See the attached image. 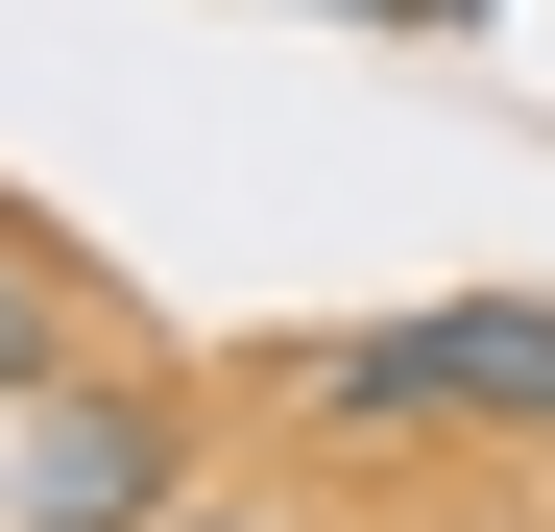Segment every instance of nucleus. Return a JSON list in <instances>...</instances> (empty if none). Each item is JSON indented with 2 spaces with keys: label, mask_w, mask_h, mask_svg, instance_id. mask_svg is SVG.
<instances>
[{
  "label": "nucleus",
  "mask_w": 555,
  "mask_h": 532,
  "mask_svg": "<svg viewBox=\"0 0 555 532\" xmlns=\"http://www.w3.org/2000/svg\"><path fill=\"white\" fill-rule=\"evenodd\" d=\"M291 388L314 435H555V291H459V315H338L291 339Z\"/></svg>",
  "instance_id": "1"
},
{
  "label": "nucleus",
  "mask_w": 555,
  "mask_h": 532,
  "mask_svg": "<svg viewBox=\"0 0 555 532\" xmlns=\"http://www.w3.org/2000/svg\"><path fill=\"white\" fill-rule=\"evenodd\" d=\"M194 508V388L169 364H73L0 411V532H169Z\"/></svg>",
  "instance_id": "2"
},
{
  "label": "nucleus",
  "mask_w": 555,
  "mask_h": 532,
  "mask_svg": "<svg viewBox=\"0 0 555 532\" xmlns=\"http://www.w3.org/2000/svg\"><path fill=\"white\" fill-rule=\"evenodd\" d=\"M73 364H98V339H73V242L0 194V411H25V388H73Z\"/></svg>",
  "instance_id": "3"
},
{
  "label": "nucleus",
  "mask_w": 555,
  "mask_h": 532,
  "mask_svg": "<svg viewBox=\"0 0 555 532\" xmlns=\"http://www.w3.org/2000/svg\"><path fill=\"white\" fill-rule=\"evenodd\" d=\"M314 25H435V0H314Z\"/></svg>",
  "instance_id": "4"
},
{
  "label": "nucleus",
  "mask_w": 555,
  "mask_h": 532,
  "mask_svg": "<svg viewBox=\"0 0 555 532\" xmlns=\"http://www.w3.org/2000/svg\"><path fill=\"white\" fill-rule=\"evenodd\" d=\"M169 532H291V508H169Z\"/></svg>",
  "instance_id": "5"
}]
</instances>
